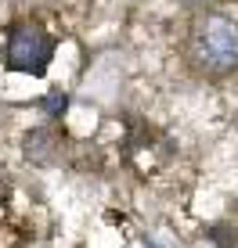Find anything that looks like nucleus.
I'll return each mask as SVG.
<instances>
[{
  "label": "nucleus",
  "mask_w": 238,
  "mask_h": 248,
  "mask_svg": "<svg viewBox=\"0 0 238 248\" xmlns=\"http://www.w3.org/2000/svg\"><path fill=\"white\" fill-rule=\"evenodd\" d=\"M191 58L206 76H227L238 68V22L227 15H202L191 32Z\"/></svg>",
  "instance_id": "f257e3e1"
},
{
  "label": "nucleus",
  "mask_w": 238,
  "mask_h": 248,
  "mask_svg": "<svg viewBox=\"0 0 238 248\" xmlns=\"http://www.w3.org/2000/svg\"><path fill=\"white\" fill-rule=\"evenodd\" d=\"M51 54H54V40L40 25H15L11 36H7V47H4V65L11 72L44 76Z\"/></svg>",
  "instance_id": "f03ea898"
},
{
  "label": "nucleus",
  "mask_w": 238,
  "mask_h": 248,
  "mask_svg": "<svg viewBox=\"0 0 238 248\" xmlns=\"http://www.w3.org/2000/svg\"><path fill=\"white\" fill-rule=\"evenodd\" d=\"M58 140H54V133H47V130H33V133H25V158L29 162H36V166H47V162H54L58 158Z\"/></svg>",
  "instance_id": "7ed1b4c3"
},
{
  "label": "nucleus",
  "mask_w": 238,
  "mask_h": 248,
  "mask_svg": "<svg viewBox=\"0 0 238 248\" xmlns=\"http://www.w3.org/2000/svg\"><path fill=\"white\" fill-rule=\"evenodd\" d=\"M65 105H69V97H65V93H62V90H54V93H51V97L44 101V108H47V115H62V112H65Z\"/></svg>",
  "instance_id": "20e7f679"
},
{
  "label": "nucleus",
  "mask_w": 238,
  "mask_h": 248,
  "mask_svg": "<svg viewBox=\"0 0 238 248\" xmlns=\"http://www.w3.org/2000/svg\"><path fill=\"white\" fill-rule=\"evenodd\" d=\"M144 248H163V245H159L155 237H144Z\"/></svg>",
  "instance_id": "39448f33"
}]
</instances>
